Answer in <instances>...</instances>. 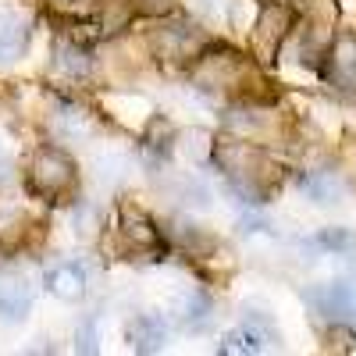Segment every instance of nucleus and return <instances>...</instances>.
<instances>
[{"mask_svg": "<svg viewBox=\"0 0 356 356\" xmlns=\"http://www.w3.org/2000/svg\"><path fill=\"white\" fill-rule=\"evenodd\" d=\"M214 161L225 171L228 186L239 193L246 203H267V196L275 193L278 178H282L278 164L267 157L260 146H253L246 139H232V136L218 139Z\"/></svg>", "mask_w": 356, "mask_h": 356, "instance_id": "f257e3e1", "label": "nucleus"}, {"mask_svg": "<svg viewBox=\"0 0 356 356\" xmlns=\"http://www.w3.org/2000/svg\"><path fill=\"white\" fill-rule=\"evenodd\" d=\"M193 79L207 93H228V97L250 100L246 86L253 82V61L228 47H207L193 65Z\"/></svg>", "mask_w": 356, "mask_h": 356, "instance_id": "f03ea898", "label": "nucleus"}, {"mask_svg": "<svg viewBox=\"0 0 356 356\" xmlns=\"http://www.w3.org/2000/svg\"><path fill=\"white\" fill-rule=\"evenodd\" d=\"M25 189L47 203H61V200L75 196V189H79V168L61 146L47 143L25 164Z\"/></svg>", "mask_w": 356, "mask_h": 356, "instance_id": "7ed1b4c3", "label": "nucleus"}, {"mask_svg": "<svg viewBox=\"0 0 356 356\" xmlns=\"http://www.w3.org/2000/svg\"><path fill=\"white\" fill-rule=\"evenodd\" d=\"M211 47L207 36L186 18H171L164 25H157L150 33V50L157 61H168V65H186V61H196V57Z\"/></svg>", "mask_w": 356, "mask_h": 356, "instance_id": "20e7f679", "label": "nucleus"}, {"mask_svg": "<svg viewBox=\"0 0 356 356\" xmlns=\"http://www.w3.org/2000/svg\"><path fill=\"white\" fill-rule=\"evenodd\" d=\"M307 303L335 324H353L356 328V282H328V285H317L307 292Z\"/></svg>", "mask_w": 356, "mask_h": 356, "instance_id": "39448f33", "label": "nucleus"}, {"mask_svg": "<svg viewBox=\"0 0 356 356\" xmlns=\"http://www.w3.org/2000/svg\"><path fill=\"white\" fill-rule=\"evenodd\" d=\"M114 228L122 232V239L136 246L139 253H157L164 246V232L154 225V218L136 203H118V221Z\"/></svg>", "mask_w": 356, "mask_h": 356, "instance_id": "423d86ee", "label": "nucleus"}, {"mask_svg": "<svg viewBox=\"0 0 356 356\" xmlns=\"http://www.w3.org/2000/svg\"><path fill=\"white\" fill-rule=\"evenodd\" d=\"M292 22H296V15H292L289 4H264L260 8V18L253 25V47H257V54L264 57V61H271V57L278 54Z\"/></svg>", "mask_w": 356, "mask_h": 356, "instance_id": "0eeeda50", "label": "nucleus"}, {"mask_svg": "<svg viewBox=\"0 0 356 356\" xmlns=\"http://www.w3.org/2000/svg\"><path fill=\"white\" fill-rule=\"evenodd\" d=\"M33 310V289L15 271H0V317L4 321H25Z\"/></svg>", "mask_w": 356, "mask_h": 356, "instance_id": "6e6552de", "label": "nucleus"}, {"mask_svg": "<svg viewBox=\"0 0 356 356\" xmlns=\"http://www.w3.org/2000/svg\"><path fill=\"white\" fill-rule=\"evenodd\" d=\"M47 292L54 300H65V303H75L86 296V271L79 264H54L47 271Z\"/></svg>", "mask_w": 356, "mask_h": 356, "instance_id": "1a4fd4ad", "label": "nucleus"}, {"mask_svg": "<svg viewBox=\"0 0 356 356\" xmlns=\"http://www.w3.org/2000/svg\"><path fill=\"white\" fill-rule=\"evenodd\" d=\"M129 346L136 353H161L164 342H168V328H164V321L157 314H143L129 324V332H125Z\"/></svg>", "mask_w": 356, "mask_h": 356, "instance_id": "9d476101", "label": "nucleus"}, {"mask_svg": "<svg viewBox=\"0 0 356 356\" xmlns=\"http://www.w3.org/2000/svg\"><path fill=\"white\" fill-rule=\"evenodd\" d=\"M300 186H303V193L314 200V203H339L342 196H346V182L335 175V171H307L303 178H300Z\"/></svg>", "mask_w": 356, "mask_h": 356, "instance_id": "9b49d317", "label": "nucleus"}, {"mask_svg": "<svg viewBox=\"0 0 356 356\" xmlns=\"http://www.w3.org/2000/svg\"><path fill=\"white\" fill-rule=\"evenodd\" d=\"M136 18V4L132 0H97V22L104 36H118L125 33Z\"/></svg>", "mask_w": 356, "mask_h": 356, "instance_id": "f8f14e48", "label": "nucleus"}, {"mask_svg": "<svg viewBox=\"0 0 356 356\" xmlns=\"http://www.w3.org/2000/svg\"><path fill=\"white\" fill-rule=\"evenodd\" d=\"M25 40H29L25 22L15 15H0V61H15L25 50Z\"/></svg>", "mask_w": 356, "mask_h": 356, "instance_id": "ddd939ff", "label": "nucleus"}, {"mask_svg": "<svg viewBox=\"0 0 356 356\" xmlns=\"http://www.w3.org/2000/svg\"><path fill=\"white\" fill-rule=\"evenodd\" d=\"M243 328H246V335L257 342V349H260V353L282 342V335H278V328H275V321L267 317L264 310H246V317H243Z\"/></svg>", "mask_w": 356, "mask_h": 356, "instance_id": "4468645a", "label": "nucleus"}, {"mask_svg": "<svg viewBox=\"0 0 356 356\" xmlns=\"http://www.w3.org/2000/svg\"><path fill=\"white\" fill-rule=\"evenodd\" d=\"M57 57H54V65L61 68L65 75H72V79H79V75H89V54H86V47H79V43H68V40H61L57 43V50H54Z\"/></svg>", "mask_w": 356, "mask_h": 356, "instance_id": "2eb2a0df", "label": "nucleus"}, {"mask_svg": "<svg viewBox=\"0 0 356 356\" xmlns=\"http://www.w3.org/2000/svg\"><path fill=\"white\" fill-rule=\"evenodd\" d=\"M211 321H214V307H211V300H207L203 292H196L193 300L186 303V314H182L186 332H207V328H211Z\"/></svg>", "mask_w": 356, "mask_h": 356, "instance_id": "dca6fc26", "label": "nucleus"}, {"mask_svg": "<svg viewBox=\"0 0 356 356\" xmlns=\"http://www.w3.org/2000/svg\"><path fill=\"white\" fill-rule=\"evenodd\" d=\"M218 349H221V353H260V349H257V342L246 335L243 324H239L235 332H228V335L221 339V346H218Z\"/></svg>", "mask_w": 356, "mask_h": 356, "instance_id": "f3484780", "label": "nucleus"}, {"mask_svg": "<svg viewBox=\"0 0 356 356\" xmlns=\"http://www.w3.org/2000/svg\"><path fill=\"white\" fill-rule=\"evenodd\" d=\"M317 246H324V250H349V246H356V235H349L346 228H328V232L317 235Z\"/></svg>", "mask_w": 356, "mask_h": 356, "instance_id": "a211bd4d", "label": "nucleus"}, {"mask_svg": "<svg viewBox=\"0 0 356 356\" xmlns=\"http://www.w3.org/2000/svg\"><path fill=\"white\" fill-rule=\"evenodd\" d=\"M79 339H82V349H89V353H93V349H97V321H89L86 328L79 332Z\"/></svg>", "mask_w": 356, "mask_h": 356, "instance_id": "6ab92c4d", "label": "nucleus"}, {"mask_svg": "<svg viewBox=\"0 0 356 356\" xmlns=\"http://www.w3.org/2000/svg\"><path fill=\"white\" fill-rule=\"evenodd\" d=\"M171 8V0H143V11H150V15H161Z\"/></svg>", "mask_w": 356, "mask_h": 356, "instance_id": "aec40b11", "label": "nucleus"}, {"mask_svg": "<svg viewBox=\"0 0 356 356\" xmlns=\"http://www.w3.org/2000/svg\"><path fill=\"white\" fill-rule=\"evenodd\" d=\"M8 164H11V161H8V154H4V150H0V175H4V171H8Z\"/></svg>", "mask_w": 356, "mask_h": 356, "instance_id": "412c9836", "label": "nucleus"}]
</instances>
